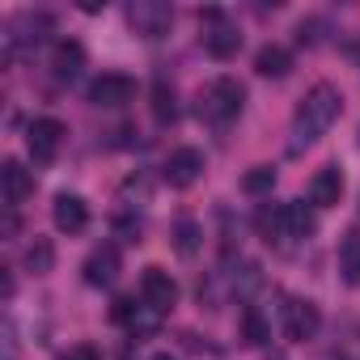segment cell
<instances>
[{
  "label": "cell",
  "instance_id": "6da1fadb",
  "mask_svg": "<svg viewBox=\"0 0 360 360\" xmlns=\"http://www.w3.org/2000/svg\"><path fill=\"white\" fill-rule=\"evenodd\" d=\"M339 110H343L339 89H335V85H314V89L301 98L297 115H292V148L314 144V140H318L335 119H339Z\"/></svg>",
  "mask_w": 360,
  "mask_h": 360
},
{
  "label": "cell",
  "instance_id": "7a4b0ae2",
  "mask_svg": "<svg viewBox=\"0 0 360 360\" xmlns=\"http://www.w3.org/2000/svg\"><path fill=\"white\" fill-rule=\"evenodd\" d=\"M246 106V85L238 77H217L204 94H200V115L208 123H233Z\"/></svg>",
  "mask_w": 360,
  "mask_h": 360
},
{
  "label": "cell",
  "instance_id": "3957f363",
  "mask_svg": "<svg viewBox=\"0 0 360 360\" xmlns=\"http://www.w3.org/2000/svg\"><path fill=\"white\" fill-rule=\"evenodd\" d=\"M318 326H322V314H318L314 301H305V297H284V305H280V335H284L288 343H309V339L318 335Z\"/></svg>",
  "mask_w": 360,
  "mask_h": 360
},
{
  "label": "cell",
  "instance_id": "277c9868",
  "mask_svg": "<svg viewBox=\"0 0 360 360\" xmlns=\"http://www.w3.org/2000/svg\"><path fill=\"white\" fill-rule=\"evenodd\" d=\"M127 26H131L144 43H157V39L169 34V26H174V9L161 5V0H131V5H127Z\"/></svg>",
  "mask_w": 360,
  "mask_h": 360
},
{
  "label": "cell",
  "instance_id": "5b68a950",
  "mask_svg": "<svg viewBox=\"0 0 360 360\" xmlns=\"http://www.w3.org/2000/svg\"><path fill=\"white\" fill-rule=\"evenodd\" d=\"M161 178H165L174 191L195 187L200 178H204V153H200V148H174V153L165 157V165H161Z\"/></svg>",
  "mask_w": 360,
  "mask_h": 360
},
{
  "label": "cell",
  "instance_id": "8992f818",
  "mask_svg": "<svg viewBox=\"0 0 360 360\" xmlns=\"http://www.w3.org/2000/svg\"><path fill=\"white\" fill-rule=\"evenodd\" d=\"M64 123L60 119H34L30 127H26V148H30V157H34V165H51L56 161V153H60V144H64Z\"/></svg>",
  "mask_w": 360,
  "mask_h": 360
},
{
  "label": "cell",
  "instance_id": "52a82bcc",
  "mask_svg": "<svg viewBox=\"0 0 360 360\" xmlns=\"http://www.w3.org/2000/svg\"><path fill=\"white\" fill-rule=\"evenodd\" d=\"M204 22H208V30H204V51L212 56V60H233L238 51H242V34L221 18V9H208V13H200Z\"/></svg>",
  "mask_w": 360,
  "mask_h": 360
},
{
  "label": "cell",
  "instance_id": "ba28073f",
  "mask_svg": "<svg viewBox=\"0 0 360 360\" xmlns=\"http://www.w3.org/2000/svg\"><path fill=\"white\" fill-rule=\"evenodd\" d=\"M136 98V81L127 72H102L94 85H89V102L94 106H106V110H119Z\"/></svg>",
  "mask_w": 360,
  "mask_h": 360
},
{
  "label": "cell",
  "instance_id": "9c48e42d",
  "mask_svg": "<svg viewBox=\"0 0 360 360\" xmlns=\"http://www.w3.org/2000/svg\"><path fill=\"white\" fill-rule=\"evenodd\" d=\"M140 301L153 305V309H161V314H169V309L178 305V284H174V276H169L165 267H144V276H140Z\"/></svg>",
  "mask_w": 360,
  "mask_h": 360
},
{
  "label": "cell",
  "instance_id": "30bf717a",
  "mask_svg": "<svg viewBox=\"0 0 360 360\" xmlns=\"http://www.w3.org/2000/svg\"><path fill=\"white\" fill-rule=\"evenodd\" d=\"M0 187H5V204L9 208H22L30 195H34V174L22 165V161H5V165H0Z\"/></svg>",
  "mask_w": 360,
  "mask_h": 360
},
{
  "label": "cell",
  "instance_id": "8fae6325",
  "mask_svg": "<svg viewBox=\"0 0 360 360\" xmlns=\"http://www.w3.org/2000/svg\"><path fill=\"white\" fill-rule=\"evenodd\" d=\"M119 267H123V259H119V246H98L89 259H85V284H94V288H106V284H115L119 280Z\"/></svg>",
  "mask_w": 360,
  "mask_h": 360
},
{
  "label": "cell",
  "instance_id": "7c38bea8",
  "mask_svg": "<svg viewBox=\"0 0 360 360\" xmlns=\"http://www.w3.org/2000/svg\"><path fill=\"white\" fill-rule=\"evenodd\" d=\"M51 221H56V229L60 233H81L85 225H89V204L81 200V195H56V204H51Z\"/></svg>",
  "mask_w": 360,
  "mask_h": 360
},
{
  "label": "cell",
  "instance_id": "4fadbf2b",
  "mask_svg": "<svg viewBox=\"0 0 360 360\" xmlns=\"http://www.w3.org/2000/svg\"><path fill=\"white\" fill-rule=\"evenodd\" d=\"M339 195H343V174H339V165H322L314 174V183H309V204L314 208H335Z\"/></svg>",
  "mask_w": 360,
  "mask_h": 360
},
{
  "label": "cell",
  "instance_id": "5bb4252c",
  "mask_svg": "<svg viewBox=\"0 0 360 360\" xmlns=\"http://www.w3.org/2000/svg\"><path fill=\"white\" fill-rule=\"evenodd\" d=\"M51 68H56L60 81H77L81 68H85V47L77 39H60L56 51H51Z\"/></svg>",
  "mask_w": 360,
  "mask_h": 360
},
{
  "label": "cell",
  "instance_id": "9a60e30c",
  "mask_svg": "<svg viewBox=\"0 0 360 360\" xmlns=\"http://www.w3.org/2000/svg\"><path fill=\"white\" fill-rule=\"evenodd\" d=\"M255 72H259V77H271V81L288 77V72H292V51L280 47V43L259 47V56H255Z\"/></svg>",
  "mask_w": 360,
  "mask_h": 360
},
{
  "label": "cell",
  "instance_id": "2e32d148",
  "mask_svg": "<svg viewBox=\"0 0 360 360\" xmlns=\"http://www.w3.org/2000/svg\"><path fill=\"white\" fill-rule=\"evenodd\" d=\"M284 229H288V246H292V242H305V238H314V229H318V221H314V208H309L305 200H292V204H284Z\"/></svg>",
  "mask_w": 360,
  "mask_h": 360
},
{
  "label": "cell",
  "instance_id": "e0dca14e",
  "mask_svg": "<svg viewBox=\"0 0 360 360\" xmlns=\"http://www.w3.org/2000/svg\"><path fill=\"white\" fill-rule=\"evenodd\" d=\"M339 276L347 288H360V229H347L339 242Z\"/></svg>",
  "mask_w": 360,
  "mask_h": 360
},
{
  "label": "cell",
  "instance_id": "ac0fdd59",
  "mask_svg": "<svg viewBox=\"0 0 360 360\" xmlns=\"http://www.w3.org/2000/svg\"><path fill=\"white\" fill-rule=\"evenodd\" d=\"M255 229L263 233L267 246H288V229H284V204H263L259 217H255Z\"/></svg>",
  "mask_w": 360,
  "mask_h": 360
},
{
  "label": "cell",
  "instance_id": "d6986e66",
  "mask_svg": "<svg viewBox=\"0 0 360 360\" xmlns=\"http://www.w3.org/2000/svg\"><path fill=\"white\" fill-rule=\"evenodd\" d=\"M242 339H246L250 347H263V343L271 339V326H267V318H263L259 305H246V309H242Z\"/></svg>",
  "mask_w": 360,
  "mask_h": 360
},
{
  "label": "cell",
  "instance_id": "ffe728a7",
  "mask_svg": "<svg viewBox=\"0 0 360 360\" xmlns=\"http://www.w3.org/2000/svg\"><path fill=\"white\" fill-rule=\"evenodd\" d=\"M200 246H204V229H200L195 221H178V225H174V250L183 255V259H195Z\"/></svg>",
  "mask_w": 360,
  "mask_h": 360
},
{
  "label": "cell",
  "instance_id": "44dd1931",
  "mask_svg": "<svg viewBox=\"0 0 360 360\" xmlns=\"http://www.w3.org/2000/svg\"><path fill=\"white\" fill-rule=\"evenodd\" d=\"M153 119L161 127L178 119V102H174V85L169 81H153Z\"/></svg>",
  "mask_w": 360,
  "mask_h": 360
},
{
  "label": "cell",
  "instance_id": "7402d4cb",
  "mask_svg": "<svg viewBox=\"0 0 360 360\" xmlns=\"http://www.w3.org/2000/svg\"><path fill=\"white\" fill-rule=\"evenodd\" d=\"M26 267H30L34 276H47V271L56 267V246H51L47 238H34V246L26 250Z\"/></svg>",
  "mask_w": 360,
  "mask_h": 360
},
{
  "label": "cell",
  "instance_id": "603a6c76",
  "mask_svg": "<svg viewBox=\"0 0 360 360\" xmlns=\"http://www.w3.org/2000/svg\"><path fill=\"white\" fill-rule=\"evenodd\" d=\"M271 187H276V169H271V165H255V169H246V178H242V191H246V195H271Z\"/></svg>",
  "mask_w": 360,
  "mask_h": 360
},
{
  "label": "cell",
  "instance_id": "cb8c5ba5",
  "mask_svg": "<svg viewBox=\"0 0 360 360\" xmlns=\"http://www.w3.org/2000/svg\"><path fill=\"white\" fill-rule=\"evenodd\" d=\"M119 195H123V204H127V208H136V204H148V195H153L148 174H131L127 183L119 187Z\"/></svg>",
  "mask_w": 360,
  "mask_h": 360
},
{
  "label": "cell",
  "instance_id": "d4e9b609",
  "mask_svg": "<svg viewBox=\"0 0 360 360\" xmlns=\"http://www.w3.org/2000/svg\"><path fill=\"white\" fill-rule=\"evenodd\" d=\"M161 318H165L161 309H153V305H144V301H140V309H136V318L127 322V330H131L136 339H144V335H153V330L161 326Z\"/></svg>",
  "mask_w": 360,
  "mask_h": 360
},
{
  "label": "cell",
  "instance_id": "484cf974",
  "mask_svg": "<svg viewBox=\"0 0 360 360\" xmlns=\"http://www.w3.org/2000/svg\"><path fill=\"white\" fill-rule=\"evenodd\" d=\"M136 309H140V305H136L131 297H115V305H110V318H115V322H131V318H136Z\"/></svg>",
  "mask_w": 360,
  "mask_h": 360
},
{
  "label": "cell",
  "instance_id": "4316f807",
  "mask_svg": "<svg viewBox=\"0 0 360 360\" xmlns=\"http://www.w3.org/2000/svg\"><path fill=\"white\" fill-rule=\"evenodd\" d=\"M64 360H102V352H98L94 343H77V347L64 352Z\"/></svg>",
  "mask_w": 360,
  "mask_h": 360
},
{
  "label": "cell",
  "instance_id": "83f0119b",
  "mask_svg": "<svg viewBox=\"0 0 360 360\" xmlns=\"http://www.w3.org/2000/svg\"><path fill=\"white\" fill-rule=\"evenodd\" d=\"M153 360H178V356H169V352H157V356H153Z\"/></svg>",
  "mask_w": 360,
  "mask_h": 360
}]
</instances>
